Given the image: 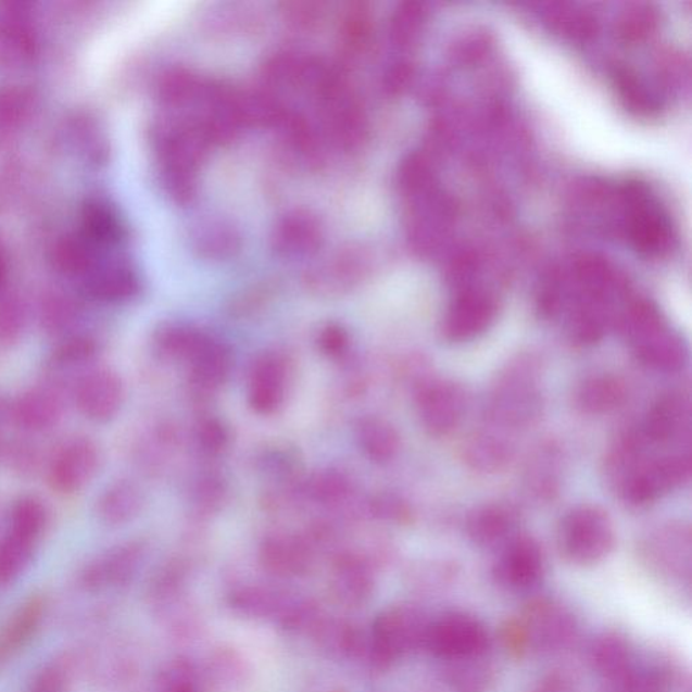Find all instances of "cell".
Wrapping results in <instances>:
<instances>
[{
	"label": "cell",
	"instance_id": "cell-15",
	"mask_svg": "<svg viewBox=\"0 0 692 692\" xmlns=\"http://www.w3.org/2000/svg\"><path fill=\"white\" fill-rule=\"evenodd\" d=\"M191 385L196 390L213 392L229 379L232 368L230 348L209 337L190 362Z\"/></svg>",
	"mask_w": 692,
	"mask_h": 692
},
{
	"label": "cell",
	"instance_id": "cell-23",
	"mask_svg": "<svg viewBox=\"0 0 692 692\" xmlns=\"http://www.w3.org/2000/svg\"><path fill=\"white\" fill-rule=\"evenodd\" d=\"M143 505L142 492L129 480H118L104 489L97 502V513L104 524L121 526L135 519Z\"/></svg>",
	"mask_w": 692,
	"mask_h": 692
},
{
	"label": "cell",
	"instance_id": "cell-12",
	"mask_svg": "<svg viewBox=\"0 0 692 692\" xmlns=\"http://www.w3.org/2000/svg\"><path fill=\"white\" fill-rule=\"evenodd\" d=\"M544 571V557L539 544L520 537L508 542L495 567V575L502 584L512 590H528L537 584Z\"/></svg>",
	"mask_w": 692,
	"mask_h": 692
},
{
	"label": "cell",
	"instance_id": "cell-3",
	"mask_svg": "<svg viewBox=\"0 0 692 692\" xmlns=\"http://www.w3.org/2000/svg\"><path fill=\"white\" fill-rule=\"evenodd\" d=\"M430 622L424 614L412 606H397L381 613L373 628V655L386 666L425 647Z\"/></svg>",
	"mask_w": 692,
	"mask_h": 692
},
{
	"label": "cell",
	"instance_id": "cell-28",
	"mask_svg": "<svg viewBox=\"0 0 692 692\" xmlns=\"http://www.w3.org/2000/svg\"><path fill=\"white\" fill-rule=\"evenodd\" d=\"M209 335L190 325L169 324L163 326L154 335V347L158 352L168 358L190 362L198 349L209 339Z\"/></svg>",
	"mask_w": 692,
	"mask_h": 692
},
{
	"label": "cell",
	"instance_id": "cell-39",
	"mask_svg": "<svg viewBox=\"0 0 692 692\" xmlns=\"http://www.w3.org/2000/svg\"><path fill=\"white\" fill-rule=\"evenodd\" d=\"M225 492L226 487L223 479L218 476H207L199 481L196 500L199 506L213 511L224 501Z\"/></svg>",
	"mask_w": 692,
	"mask_h": 692
},
{
	"label": "cell",
	"instance_id": "cell-2",
	"mask_svg": "<svg viewBox=\"0 0 692 692\" xmlns=\"http://www.w3.org/2000/svg\"><path fill=\"white\" fill-rule=\"evenodd\" d=\"M614 529L601 508L583 506L569 512L558 529V545L569 562L579 566L600 563L613 551Z\"/></svg>",
	"mask_w": 692,
	"mask_h": 692
},
{
	"label": "cell",
	"instance_id": "cell-16",
	"mask_svg": "<svg viewBox=\"0 0 692 692\" xmlns=\"http://www.w3.org/2000/svg\"><path fill=\"white\" fill-rule=\"evenodd\" d=\"M260 558L267 571L284 578L306 573L312 562L306 542L285 534L268 537L260 550Z\"/></svg>",
	"mask_w": 692,
	"mask_h": 692
},
{
	"label": "cell",
	"instance_id": "cell-41",
	"mask_svg": "<svg viewBox=\"0 0 692 692\" xmlns=\"http://www.w3.org/2000/svg\"><path fill=\"white\" fill-rule=\"evenodd\" d=\"M164 692H198L197 684L193 682L191 674L188 669L177 668L171 677L169 682L165 685Z\"/></svg>",
	"mask_w": 692,
	"mask_h": 692
},
{
	"label": "cell",
	"instance_id": "cell-5",
	"mask_svg": "<svg viewBox=\"0 0 692 692\" xmlns=\"http://www.w3.org/2000/svg\"><path fill=\"white\" fill-rule=\"evenodd\" d=\"M101 465V452L88 437H74L59 448L51 464L48 478L52 489L71 495L91 483Z\"/></svg>",
	"mask_w": 692,
	"mask_h": 692
},
{
	"label": "cell",
	"instance_id": "cell-31",
	"mask_svg": "<svg viewBox=\"0 0 692 692\" xmlns=\"http://www.w3.org/2000/svg\"><path fill=\"white\" fill-rule=\"evenodd\" d=\"M36 542L9 533L0 541V581L13 583L30 567Z\"/></svg>",
	"mask_w": 692,
	"mask_h": 692
},
{
	"label": "cell",
	"instance_id": "cell-40",
	"mask_svg": "<svg viewBox=\"0 0 692 692\" xmlns=\"http://www.w3.org/2000/svg\"><path fill=\"white\" fill-rule=\"evenodd\" d=\"M373 512L385 519L403 520L408 516L407 506L394 495H380L373 502Z\"/></svg>",
	"mask_w": 692,
	"mask_h": 692
},
{
	"label": "cell",
	"instance_id": "cell-36",
	"mask_svg": "<svg viewBox=\"0 0 692 692\" xmlns=\"http://www.w3.org/2000/svg\"><path fill=\"white\" fill-rule=\"evenodd\" d=\"M196 439L199 448L210 456H217L228 450L229 429L217 418L201 420L197 426Z\"/></svg>",
	"mask_w": 692,
	"mask_h": 692
},
{
	"label": "cell",
	"instance_id": "cell-13",
	"mask_svg": "<svg viewBox=\"0 0 692 692\" xmlns=\"http://www.w3.org/2000/svg\"><path fill=\"white\" fill-rule=\"evenodd\" d=\"M519 630L525 642L542 650H558L573 640L575 622L564 608L540 602L530 606Z\"/></svg>",
	"mask_w": 692,
	"mask_h": 692
},
{
	"label": "cell",
	"instance_id": "cell-17",
	"mask_svg": "<svg viewBox=\"0 0 692 692\" xmlns=\"http://www.w3.org/2000/svg\"><path fill=\"white\" fill-rule=\"evenodd\" d=\"M688 418L689 403L682 395H663L647 412L640 439L653 444L669 442L679 436Z\"/></svg>",
	"mask_w": 692,
	"mask_h": 692
},
{
	"label": "cell",
	"instance_id": "cell-19",
	"mask_svg": "<svg viewBox=\"0 0 692 692\" xmlns=\"http://www.w3.org/2000/svg\"><path fill=\"white\" fill-rule=\"evenodd\" d=\"M364 256L357 248L337 253L329 262L310 270L307 281L320 292H339L351 289L362 278Z\"/></svg>",
	"mask_w": 692,
	"mask_h": 692
},
{
	"label": "cell",
	"instance_id": "cell-26",
	"mask_svg": "<svg viewBox=\"0 0 692 692\" xmlns=\"http://www.w3.org/2000/svg\"><path fill=\"white\" fill-rule=\"evenodd\" d=\"M142 558V546L137 542H129L116 548L102 561L92 564L86 575V580L92 586L119 583L130 578Z\"/></svg>",
	"mask_w": 692,
	"mask_h": 692
},
{
	"label": "cell",
	"instance_id": "cell-4",
	"mask_svg": "<svg viewBox=\"0 0 692 692\" xmlns=\"http://www.w3.org/2000/svg\"><path fill=\"white\" fill-rule=\"evenodd\" d=\"M489 636L483 624L467 614L452 613L430 622L425 647L437 657L463 660L481 655Z\"/></svg>",
	"mask_w": 692,
	"mask_h": 692
},
{
	"label": "cell",
	"instance_id": "cell-35",
	"mask_svg": "<svg viewBox=\"0 0 692 692\" xmlns=\"http://www.w3.org/2000/svg\"><path fill=\"white\" fill-rule=\"evenodd\" d=\"M309 495L323 505H335L351 492V480L340 470L328 469L315 474L307 485Z\"/></svg>",
	"mask_w": 692,
	"mask_h": 692
},
{
	"label": "cell",
	"instance_id": "cell-11",
	"mask_svg": "<svg viewBox=\"0 0 692 692\" xmlns=\"http://www.w3.org/2000/svg\"><path fill=\"white\" fill-rule=\"evenodd\" d=\"M279 353L263 354L249 376L248 402L259 414H273L286 400L289 367Z\"/></svg>",
	"mask_w": 692,
	"mask_h": 692
},
{
	"label": "cell",
	"instance_id": "cell-34",
	"mask_svg": "<svg viewBox=\"0 0 692 692\" xmlns=\"http://www.w3.org/2000/svg\"><path fill=\"white\" fill-rule=\"evenodd\" d=\"M98 342L92 336H68L52 353L56 368H74L90 363L98 353Z\"/></svg>",
	"mask_w": 692,
	"mask_h": 692
},
{
	"label": "cell",
	"instance_id": "cell-14",
	"mask_svg": "<svg viewBox=\"0 0 692 692\" xmlns=\"http://www.w3.org/2000/svg\"><path fill=\"white\" fill-rule=\"evenodd\" d=\"M323 228L309 212L295 210L286 214L273 232V246L281 256H306L318 251Z\"/></svg>",
	"mask_w": 692,
	"mask_h": 692
},
{
	"label": "cell",
	"instance_id": "cell-37",
	"mask_svg": "<svg viewBox=\"0 0 692 692\" xmlns=\"http://www.w3.org/2000/svg\"><path fill=\"white\" fill-rule=\"evenodd\" d=\"M25 329V318L13 304L0 306V345L11 347L21 340Z\"/></svg>",
	"mask_w": 692,
	"mask_h": 692
},
{
	"label": "cell",
	"instance_id": "cell-38",
	"mask_svg": "<svg viewBox=\"0 0 692 692\" xmlns=\"http://www.w3.org/2000/svg\"><path fill=\"white\" fill-rule=\"evenodd\" d=\"M318 347L329 357H340L348 351L349 334L341 325H326L319 331Z\"/></svg>",
	"mask_w": 692,
	"mask_h": 692
},
{
	"label": "cell",
	"instance_id": "cell-6",
	"mask_svg": "<svg viewBox=\"0 0 692 692\" xmlns=\"http://www.w3.org/2000/svg\"><path fill=\"white\" fill-rule=\"evenodd\" d=\"M690 473V456L662 457L632 470L625 481L624 494L633 505H650L682 486Z\"/></svg>",
	"mask_w": 692,
	"mask_h": 692
},
{
	"label": "cell",
	"instance_id": "cell-18",
	"mask_svg": "<svg viewBox=\"0 0 692 692\" xmlns=\"http://www.w3.org/2000/svg\"><path fill=\"white\" fill-rule=\"evenodd\" d=\"M46 608L42 596H32L16 608L0 629V664L13 657L35 637L46 616Z\"/></svg>",
	"mask_w": 692,
	"mask_h": 692
},
{
	"label": "cell",
	"instance_id": "cell-21",
	"mask_svg": "<svg viewBox=\"0 0 692 692\" xmlns=\"http://www.w3.org/2000/svg\"><path fill=\"white\" fill-rule=\"evenodd\" d=\"M632 660V651L621 636L603 633L592 641L590 647L592 668L613 684L633 671Z\"/></svg>",
	"mask_w": 692,
	"mask_h": 692
},
{
	"label": "cell",
	"instance_id": "cell-25",
	"mask_svg": "<svg viewBox=\"0 0 692 692\" xmlns=\"http://www.w3.org/2000/svg\"><path fill=\"white\" fill-rule=\"evenodd\" d=\"M625 398L627 389L621 380L608 375L592 376L580 385L577 403L587 414H605L621 406Z\"/></svg>",
	"mask_w": 692,
	"mask_h": 692
},
{
	"label": "cell",
	"instance_id": "cell-7",
	"mask_svg": "<svg viewBox=\"0 0 692 692\" xmlns=\"http://www.w3.org/2000/svg\"><path fill=\"white\" fill-rule=\"evenodd\" d=\"M74 397L77 408L88 420L106 424L124 404V381L112 369H93L77 380Z\"/></svg>",
	"mask_w": 692,
	"mask_h": 692
},
{
	"label": "cell",
	"instance_id": "cell-22",
	"mask_svg": "<svg viewBox=\"0 0 692 692\" xmlns=\"http://www.w3.org/2000/svg\"><path fill=\"white\" fill-rule=\"evenodd\" d=\"M517 526V514L503 505H487L475 511L467 520L470 540L479 546H495L506 541Z\"/></svg>",
	"mask_w": 692,
	"mask_h": 692
},
{
	"label": "cell",
	"instance_id": "cell-24",
	"mask_svg": "<svg viewBox=\"0 0 692 692\" xmlns=\"http://www.w3.org/2000/svg\"><path fill=\"white\" fill-rule=\"evenodd\" d=\"M356 437L364 455L375 463H389L400 451V435L394 426L379 417L360 420Z\"/></svg>",
	"mask_w": 692,
	"mask_h": 692
},
{
	"label": "cell",
	"instance_id": "cell-9",
	"mask_svg": "<svg viewBox=\"0 0 692 692\" xmlns=\"http://www.w3.org/2000/svg\"><path fill=\"white\" fill-rule=\"evenodd\" d=\"M495 315L496 302L490 293L464 290L446 312L442 337L455 344L478 339L494 323Z\"/></svg>",
	"mask_w": 692,
	"mask_h": 692
},
{
	"label": "cell",
	"instance_id": "cell-27",
	"mask_svg": "<svg viewBox=\"0 0 692 692\" xmlns=\"http://www.w3.org/2000/svg\"><path fill=\"white\" fill-rule=\"evenodd\" d=\"M334 584L342 601L357 605L367 600L374 581L367 564L358 557L344 556L337 563Z\"/></svg>",
	"mask_w": 692,
	"mask_h": 692
},
{
	"label": "cell",
	"instance_id": "cell-33",
	"mask_svg": "<svg viewBox=\"0 0 692 692\" xmlns=\"http://www.w3.org/2000/svg\"><path fill=\"white\" fill-rule=\"evenodd\" d=\"M231 605L241 614L256 618L281 614L280 618L284 619L286 625L289 622L292 613L297 611V607L284 611V606H281L278 596L273 594V592L259 589H248L237 592V594L231 597Z\"/></svg>",
	"mask_w": 692,
	"mask_h": 692
},
{
	"label": "cell",
	"instance_id": "cell-29",
	"mask_svg": "<svg viewBox=\"0 0 692 692\" xmlns=\"http://www.w3.org/2000/svg\"><path fill=\"white\" fill-rule=\"evenodd\" d=\"M49 519L48 508L40 498L21 496L11 506L9 514V533L37 541L47 528Z\"/></svg>",
	"mask_w": 692,
	"mask_h": 692
},
{
	"label": "cell",
	"instance_id": "cell-10",
	"mask_svg": "<svg viewBox=\"0 0 692 692\" xmlns=\"http://www.w3.org/2000/svg\"><path fill=\"white\" fill-rule=\"evenodd\" d=\"M540 406L541 400L533 375L519 368L508 374L496 387L491 413L496 423L519 426L536 418Z\"/></svg>",
	"mask_w": 692,
	"mask_h": 692
},
{
	"label": "cell",
	"instance_id": "cell-30",
	"mask_svg": "<svg viewBox=\"0 0 692 692\" xmlns=\"http://www.w3.org/2000/svg\"><path fill=\"white\" fill-rule=\"evenodd\" d=\"M512 446L500 437L478 433L470 437L465 446V458L470 467L480 470H496L512 458Z\"/></svg>",
	"mask_w": 692,
	"mask_h": 692
},
{
	"label": "cell",
	"instance_id": "cell-20",
	"mask_svg": "<svg viewBox=\"0 0 692 692\" xmlns=\"http://www.w3.org/2000/svg\"><path fill=\"white\" fill-rule=\"evenodd\" d=\"M63 406L52 390L36 389L25 392L13 404L15 424L27 431H47L59 424Z\"/></svg>",
	"mask_w": 692,
	"mask_h": 692
},
{
	"label": "cell",
	"instance_id": "cell-8",
	"mask_svg": "<svg viewBox=\"0 0 692 692\" xmlns=\"http://www.w3.org/2000/svg\"><path fill=\"white\" fill-rule=\"evenodd\" d=\"M417 407L425 430L433 437H445L462 423L465 413L464 392L451 381H429L418 391Z\"/></svg>",
	"mask_w": 692,
	"mask_h": 692
},
{
	"label": "cell",
	"instance_id": "cell-42",
	"mask_svg": "<svg viewBox=\"0 0 692 692\" xmlns=\"http://www.w3.org/2000/svg\"><path fill=\"white\" fill-rule=\"evenodd\" d=\"M36 692H60V682L56 677H43L36 685Z\"/></svg>",
	"mask_w": 692,
	"mask_h": 692
},
{
	"label": "cell",
	"instance_id": "cell-1",
	"mask_svg": "<svg viewBox=\"0 0 692 692\" xmlns=\"http://www.w3.org/2000/svg\"><path fill=\"white\" fill-rule=\"evenodd\" d=\"M619 329L637 358L647 367L674 373L688 360L684 341L669 329L660 312L651 303H633L622 315Z\"/></svg>",
	"mask_w": 692,
	"mask_h": 692
},
{
	"label": "cell",
	"instance_id": "cell-32",
	"mask_svg": "<svg viewBox=\"0 0 692 692\" xmlns=\"http://www.w3.org/2000/svg\"><path fill=\"white\" fill-rule=\"evenodd\" d=\"M196 242L203 256L214 259L229 257L241 246L238 231L225 223H209L199 226Z\"/></svg>",
	"mask_w": 692,
	"mask_h": 692
}]
</instances>
